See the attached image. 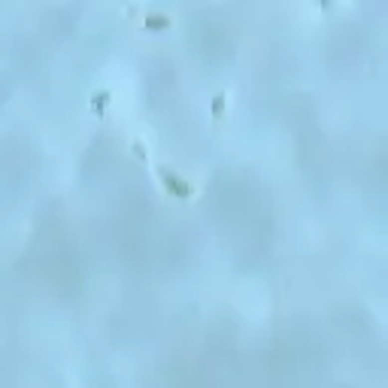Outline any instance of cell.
Wrapping results in <instances>:
<instances>
[{
	"instance_id": "277c9868",
	"label": "cell",
	"mask_w": 388,
	"mask_h": 388,
	"mask_svg": "<svg viewBox=\"0 0 388 388\" xmlns=\"http://www.w3.org/2000/svg\"><path fill=\"white\" fill-rule=\"evenodd\" d=\"M224 103H227V94H224V91H218V94L212 97V106H209V109H212V115H215V119H218V115L224 112Z\"/></svg>"
},
{
	"instance_id": "3957f363",
	"label": "cell",
	"mask_w": 388,
	"mask_h": 388,
	"mask_svg": "<svg viewBox=\"0 0 388 388\" xmlns=\"http://www.w3.org/2000/svg\"><path fill=\"white\" fill-rule=\"evenodd\" d=\"M146 27H152V30H161V27H167L170 24V18L167 15H146V21H143Z\"/></svg>"
},
{
	"instance_id": "7a4b0ae2",
	"label": "cell",
	"mask_w": 388,
	"mask_h": 388,
	"mask_svg": "<svg viewBox=\"0 0 388 388\" xmlns=\"http://www.w3.org/2000/svg\"><path fill=\"white\" fill-rule=\"evenodd\" d=\"M112 97H109V91L106 88H100V91H94L91 94V109L97 112V115H103V109H106V103H109Z\"/></svg>"
},
{
	"instance_id": "6da1fadb",
	"label": "cell",
	"mask_w": 388,
	"mask_h": 388,
	"mask_svg": "<svg viewBox=\"0 0 388 388\" xmlns=\"http://www.w3.org/2000/svg\"><path fill=\"white\" fill-rule=\"evenodd\" d=\"M158 176H161V182H164V188L170 191V194H176V197H191V194H194V188L185 182V179H179L176 173H170L167 167H158Z\"/></svg>"
}]
</instances>
